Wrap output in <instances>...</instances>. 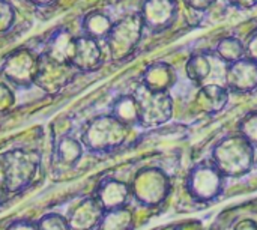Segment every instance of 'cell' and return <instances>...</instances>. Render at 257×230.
<instances>
[{
  "instance_id": "cell-5",
  "label": "cell",
  "mask_w": 257,
  "mask_h": 230,
  "mask_svg": "<svg viewBox=\"0 0 257 230\" xmlns=\"http://www.w3.org/2000/svg\"><path fill=\"white\" fill-rule=\"evenodd\" d=\"M233 2H235L236 5H239V6H247V8H248V6H253L257 0H233Z\"/></svg>"
},
{
  "instance_id": "cell-4",
  "label": "cell",
  "mask_w": 257,
  "mask_h": 230,
  "mask_svg": "<svg viewBox=\"0 0 257 230\" xmlns=\"http://www.w3.org/2000/svg\"><path fill=\"white\" fill-rule=\"evenodd\" d=\"M212 2H214V0H188V3L193 5V6L197 8V9H203V8H206V6H209Z\"/></svg>"
},
{
  "instance_id": "cell-1",
  "label": "cell",
  "mask_w": 257,
  "mask_h": 230,
  "mask_svg": "<svg viewBox=\"0 0 257 230\" xmlns=\"http://www.w3.org/2000/svg\"><path fill=\"white\" fill-rule=\"evenodd\" d=\"M206 230H257V196L224 205Z\"/></svg>"
},
{
  "instance_id": "cell-3",
  "label": "cell",
  "mask_w": 257,
  "mask_h": 230,
  "mask_svg": "<svg viewBox=\"0 0 257 230\" xmlns=\"http://www.w3.org/2000/svg\"><path fill=\"white\" fill-rule=\"evenodd\" d=\"M247 48V56L251 57L254 62H257V36L245 47Z\"/></svg>"
},
{
  "instance_id": "cell-2",
  "label": "cell",
  "mask_w": 257,
  "mask_h": 230,
  "mask_svg": "<svg viewBox=\"0 0 257 230\" xmlns=\"http://www.w3.org/2000/svg\"><path fill=\"white\" fill-rule=\"evenodd\" d=\"M226 89L235 93H251L257 89V62L245 56L227 65Z\"/></svg>"
}]
</instances>
